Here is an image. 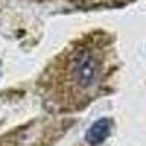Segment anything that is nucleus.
<instances>
[{"label":"nucleus","instance_id":"f257e3e1","mask_svg":"<svg viewBox=\"0 0 146 146\" xmlns=\"http://www.w3.org/2000/svg\"><path fill=\"white\" fill-rule=\"evenodd\" d=\"M113 36L95 31L80 36L44 70L38 91L45 107L54 113L78 111L102 92L111 73Z\"/></svg>","mask_w":146,"mask_h":146},{"label":"nucleus","instance_id":"f03ea898","mask_svg":"<svg viewBox=\"0 0 146 146\" xmlns=\"http://www.w3.org/2000/svg\"><path fill=\"white\" fill-rule=\"evenodd\" d=\"M111 129H113V120L108 118V117H102L100 120H96L89 127L85 139H86V142L91 146H98L110 136Z\"/></svg>","mask_w":146,"mask_h":146}]
</instances>
